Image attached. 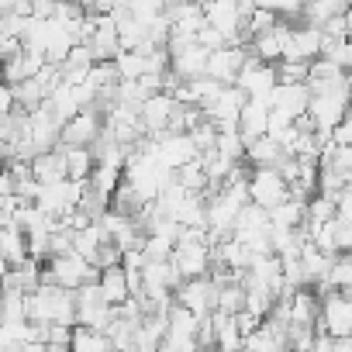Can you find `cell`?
Segmentation results:
<instances>
[{
  "label": "cell",
  "instance_id": "obj_30",
  "mask_svg": "<svg viewBox=\"0 0 352 352\" xmlns=\"http://www.w3.org/2000/svg\"><path fill=\"white\" fill-rule=\"evenodd\" d=\"M4 324H18L25 321V294H4V314H0Z\"/></svg>",
  "mask_w": 352,
  "mask_h": 352
},
{
  "label": "cell",
  "instance_id": "obj_19",
  "mask_svg": "<svg viewBox=\"0 0 352 352\" xmlns=\"http://www.w3.org/2000/svg\"><path fill=\"white\" fill-rule=\"evenodd\" d=\"M242 159H249L256 169H273L280 159H283V148L273 142V138H256V142H245V152H242Z\"/></svg>",
  "mask_w": 352,
  "mask_h": 352
},
{
  "label": "cell",
  "instance_id": "obj_7",
  "mask_svg": "<svg viewBox=\"0 0 352 352\" xmlns=\"http://www.w3.org/2000/svg\"><path fill=\"white\" fill-rule=\"evenodd\" d=\"M97 131H100V111H97V104H94V107L80 111L73 121H66V124L59 128L56 148H90L94 138H97Z\"/></svg>",
  "mask_w": 352,
  "mask_h": 352
},
{
  "label": "cell",
  "instance_id": "obj_34",
  "mask_svg": "<svg viewBox=\"0 0 352 352\" xmlns=\"http://www.w3.org/2000/svg\"><path fill=\"white\" fill-rule=\"evenodd\" d=\"M331 352H352V342H349V338H335Z\"/></svg>",
  "mask_w": 352,
  "mask_h": 352
},
{
  "label": "cell",
  "instance_id": "obj_35",
  "mask_svg": "<svg viewBox=\"0 0 352 352\" xmlns=\"http://www.w3.org/2000/svg\"><path fill=\"white\" fill-rule=\"evenodd\" d=\"M4 166H8V145L0 142V169H4Z\"/></svg>",
  "mask_w": 352,
  "mask_h": 352
},
{
  "label": "cell",
  "instance_id": "obj_22",
  "mask_svg": "<svg viewBox=\"0 0 352 352\" xmlns=\"http://www.w3.org/2000/svg\"><path fill=\"white\" fill-rule=\"evenodd\" d=\"M324 287L328 290H338V294H349L352 290V259L349 256H335L331 259L328 276H324Z\"/></svg>",
  "mask_w": 352,
  "mask_h": 352
},
{
  "label": "cell",
  "instance_id": "obj_31",
  "mask_svg": "<svg viewBox=\"0 0 352 352\" xmlns=\"http://www.w3.org/2000/svg\"><path fill=\"white\" fill-rule=\"evenodd\" d=\"M276 83H304L307 80V63H276Z\"/></svg>",
  "mask_w": 352,
  "mask_h": 352
},
{
  "label": "cell",
  "instance_id": "obj_9",
  "mask_svg": "<svg viewBox=\"0 0 352 352\" xmlns=\"http://www.w3.org/2000/svg\"><path fill=\"white\" fill-rule=\"evenodd\" d=\"M204 14V25L214 28L225 45H242L239 42V32H242V18H239V4H232V0H214V4H204L201 8Z\"/></svg>",
  "mask_w": 352,
  "mask_h": 352
},
{
  "label": "cell",
  "instance_id": "obj_17",
  "mask_svg": "<svg viewBox=\"0 0 352 352\" xmlns=\"http://www.w3.org/2000/svg\"><path fill=\"white\" fill-rule=\"evenodd\" d=\"M287 318L297 328H314L318 324V297L311 290H297L287 304Z\"/></svg>",
  "mask_w": 352,
  "mask_h": 352
},
{
  "label": "cell",
  "instance_id": "obj_13",
  "mask_svg": "<svg viewBox=\"0 0 352 352\" xmlns=\"http://www.w3.org/2000/svg\"><path fill=\"white\" fill-rule=\"evenodd\" d=\"M28 169H32V180H35L38 187H56V184L66 180V162H63V152H59V148L35 155V159L28 162Z\"/></svg>",
  "mask_w": 352,
  "mask_h": 352
},
{
  "label": "cell",
  "instance_id": "obj_6",
  "mask_svg": "<svg viewBox=\"0 0 352 352\" xmlns=\"http://www.w3.org/2000/svg\"><path fill=\"white\" fill-rule=\"evenodd\" d=\"M245 194H249V204H256L263 211H273L276 204H283L290 197V190L280 180L276 169H252L249 184H245Z\"/></svg>",
  "mask_w": 352,
  "mask_h": 352
},
{
  "label": "cell",
  "instance_id": "obj_18",
  "mask_svg": "<svg viewBox=\"0 0 352 352\" xmlns=\"http://www.w3.org/2000/svg\"><path fill=\"white\" fill-rule=\"evenodd\" d=\"M349 11V4H342V0H314V4H300V18H304V25L307 28H324L331 18H338V14H345Z\"/></svg>",
  "mask_w": 352,
  "mask_h": 352
},
{
  "label": "cell",
  "instance_id": "obj_27",
  "mask_svg": "<svg viewBox=\"0 0 352 352\" xmlns=\"http://www.w3.org/2000/svg\"><path fill=\"white\" fill-rule=\"evenodd\" d=\"M94 190H100V194H114L118 190V184H121V169H114V166H94V173H90V180H87Z\"/></svg>",
  "mask_w": 352,
  "mask_h": 352
},
{
  "label": "cell",
  "instance_id": "obj_33",
  "mask_svg": "<svg viewBox=\"0 0 352 352\" xmlns=\"http://www.w3.org/2000/svg\"><path fill=\"white\" fill-rule=\"evenodd\" d=\"M14 111V97H11V87L0 83V118H8Z\"/></svg>",
  "mask_w": 352,
  "mask_h": 352
},
{
  "label": "cell",
  "instance_id": "obj_26",
  "mask_svg": "<svg viewBox=\"0 0 352 352\" xmlns=\"http://www.w3.org/2000/svg\"><path fill=\"white\" fill-rule=\"evenodd\" d=\"M118 83H121V76H118L114 63H94L90 73H87V87H94L97 94L100 90H114Z\"/></svg>",
  "mask_w": 352,
  "mask_h": 352
},
{
  "label": "cell",
  "instance_id": "obj_4",
  "mask_svg": "<svg viewBox=\"0 0 352 352\" xmlns=\"http://www.w3.org/2000/svg\"><path fill=\"white\" fill-rule=\"evenodd\" d=\"M232 87H239L252 104H263V107H270V94H273V87H276V69L273 66H263L259 59H245V66L239 69V76H235V83Z\"/></svg>",
  "mask_w": 352,
  "mask_h": 352
},
{
  "label": "cell",
  "instance_id": "obj_32",
  "mask_svg": "<svg viewBox=\"0 0 352 352\" xmlns=\"http://www.w3.org/2000/svg\"><path fill=\"white\" fill-rule=\"evenodd\" d=\"M32 18L35 21H52L56 18V4H52V0H35V4H32Z\"/></svg>",
  "mask_w": 352,
  "mask_h": 352
},
{
  "label": "cell",
  "instance_id": "obj_25",
  "mask_svg": "<svg viewBox=\"0 0 352 352\" xmlns=\"http://www.w3.org/2000/svg\"><path fill=\"white\" fill-rule=\"evenodd\" d=\"M242 152H245V142L239 138V131H218L214 138V155H221L225 162H242Z\"/></svg>",
  "mask_w": 352,
  "mask_h": 352
},
{
  "label": "cell",
  "instance_id": "obj_1",
  "mask_svg": "<svg viewBox=\"0 0 352 352\" xmlns=\"http://www.w3.org/2000/svg\"><path fill=\"white\" fill-rule=\"evenodd\" d=\"M349 76L338 83V87H331V90H324V94H314L311 100H307V121L314 124V131H331L338 121H345L349 114Z\"/></svg>",
  "mask_w": 352,
  "mask_h": 352
},
{
  "label": "cell",
  "instance_id": "obj_12",
  "mask_svg": "<svg viewBox=\"0 0 352 352\" xmlns=\"http://www.w3.org/2000/svg\"><path fill=\"white\" fill-rule=\"evenodd\" d=\"M42 66H45L42 56H32V52L21 49V52L11 56L8 63H0V83H4V87H18V83H25V80H35Z\"/></svg>",
  "mask_w": 352,
  "mask_h": 352
},
{
  "label": "cell",
  "instance_id": "obj_2",
  "mask_svg": "<svg viewBox=\"0 0 352 352\" xmlns=\"http://www.w3.org/2000/svg\"><path fill=\"white\" fill-rule=\"evenodd\" d=\"M97 270L90 266V263H83L80 256H56V259H49V266H42V283H49V287H59V290H76V287H83V283H97Z\"/></svg>",
  "mask_w": 352,
  "mask_h": 352
},
{
  "label": "cell",
  "instance_id": "obj_5",
  "mask_svg": "<svg viewBox=\"0 0 352 352\" xmlns=\"http://www.w3.org/2000/svg\"><path fill=\"white\" fill-rule=\"evenodd\" d=\"M173 304H180L184 311H190V314L201 321V318L214 314V307H218V287H214L208 276H201V280H187V283L176 287Z\"/></svg>",
  "mask_w": 352,
  "mask_h": 352
},
{
  "label": "cell",
  "instance_id": "obj_23",
  "mask_svg": "<svg viewBox=\"0 0 352 352\" xmlns=\"http://www.w3.org/2000/svg\"><path fill=\"white\" fill-rule=\"evenodd\" d=\"M69 352H111V342H107L100 331L73 328V335H69Z\"/></svg>",
  "mask_w": 352,
  "mask_h": 352
},
{
  "label": "cell",
  "instance_id": "obj_29",
  "mask_svg": "<svg viewBox=\"0 0 352 352\" xmlns=\"http://www.w3.org/2000/svg\"><path fill=\"white\" fill-rule=\"evenodd\" d=\"M138 252H142V259H145V263H169L173 245H169V242H162V239H145Z\"/></svg>",
  "mask_w": 352,
  "mask_h": 352
},
{
  "label": "cell",
  "instance_id": "obj_11",
  "mask_svg": "<svg viewBox=\"0 0 352 352\" xmlns=\"http://www.w3.org/2000/svg\"><path fill=\"white\" fill-rule=\"evenodd\" d=\"M173 111H176V100H173L169 94H152V97H145L142 107H138L142 131H145V135H159V131H166Z\"/></svg>",
  "mask_w": 352,
  "mask_h": 352
},
{
  "label": "cell",
  "instance_id": "obj_16",
  "mask_svg": "<svg viewBox=\"0 0 352 352\" xmlns=\"http://www.w3.org/2000/svg\"><path fill=\"white\" fill-rule=\"evenodd\" d=\"M0 259L8 263V270H21L28 263V249H25V235L14 225L0 228Z\"/></svg>",
  "mask_w": 352,
  "mask_h": 352
},
{
  "label": "cell",
  "instance_id": "obj_3",
  "mask_svg": "<svg viewBox=\"0 0 352 352\" xmlns=\"http://www.w3.org/2000/svg\"><path fill=\"white\" fill-rule=\"evenodd\" d=\"M169 266L184 283L201 280V276L211 273V249L204 242H176L173 252H169Z\"/></svg>",
  "mask_w": 352,
  "mask_h": 352
},
{
  "label": "cell",
  "instance_id": "obj_36",
  "mask_svg": "<svg viewBox=\"0 0 352 352\" xmlns=\"http://www.w3.org/2000/svg\"><path fill=\"white\" fill-rule=\"evenodd\" d=\"M0 314H4V290H0Z\"/></svg>",
  "mask_w": 352,
  "mask_h": 352
},
{
  "label": "cell",
  "instance_id": "obj_38",
  "mask_svg": "<svg viewBox=\"0 0 352 352\" xmlns=\"http://www.w3.org/2000/svg\"><path fill=\"white\" fill-rule=\"evenodd\" d=\"M131 352H135V349H131Z\"/></svg>",
  "mask_w": 352,
  "mask_h": 352
},
{
  "label": "cell",
  "instance_id": "obj_21",
  "mask_svg": "<svg viewBox=\"0 0 352 352\" xmlns=\"http://www.w3.org/2000/svg\"><path fill=\"white\" fill-rule=\"evenodd\" d=\"M266 218H270V225L273 228H287V232H297L300 225H304V204L300 201H283V204H276L273 211H266Z\"/></svg>",
  "mask_w": 352,
  "mask_h": 352
},
{
  "label": "cell",
  "instance_id": "obj_8",
  "mask_svg": "<svg viewBox=\"0 0 352 352\" xmlns=\"http://www.w3.org/2000/svg\"><path fill=\"white\" fill-rule=\"evenodd\" d=\"M245 59H249V49H245V45L218 49V52H211V56H208L204 76H208L211 83H218V87H232V83H235V76H239V69L245 66Z\"/></svg>",
  "mask_w": 352,
  "mask_h": 352
},
{
  "label": "cell",
  "instance_id": "obj_10",
  "mask_svg": "<svg viewBox=\"0 0 352 352\" xmlns=\"http://www.w3.org/2000/svg\"><path fill=\"white\" fill-rule=\"evenodd\" d=\"M307 100H311V94L304 83H276L270 94V111H280L283 118L297 121V118H304Z\"/></svg>",
  "mask_w": 352,
  "mask_h": 352
},
{
  "label": "cell",
  "instance_id": "obj_14",
  "mask_svg": "<svg viewBox=\"0 0 352 352\" xmlns=\"http://www.w3.org/2000/svg\"><path fill=\"white\" fill-rule=\"evenodd\" d=\"M266 118H270V107L245 100V107L239 111V121H235L239 138H242V142H256V138H263V135H266Z\"/></svg>",
  "mask_w": 352,
  "mask_h": 352
},
{
  "label": "cell",
  "instance_id": "obj_15",
  "mask_svg": "<svg viewBox=\"0 0 352 352\" xmlns=\"http://www.w3.org/2000/svg\"><path fill=\"white\" fill-rule=\"evenodd\" d=\"M97 290L104 297L107 307H121L128 300V280H124V270L121 266H111V270H100L97 276Z\"/></svg>",
  "mask_w": 352,
  "mask_h": 352
},
{
  "label": "cell",
  "instance_id": "obj_37",
  "mask_svg": "<svg viewBox=\"0 0 352 352\" xmlns=\"http://www.w3.org/2000/svg\"><path fill=\"white\" fill-rule=\"evenodd\" d=\"M197 352H208V349H197Z\"/></svg>",
  "mask_w": 352,
  "mask_h": 352
},
{
  "label": "cell",
  "instance_id": "obj_28",
  "mask_svg": "<svg viewBox=\"0 0 352 352\" xmlns=\"http://www.w3.org/2000/svg\"><path fill=\"white\" fill-rule=\"evenodd\" d=\"M128 14H131L135 25L148 28L155 18H162V4H159V0H131V4H128Z\"/></svg>",
  "mask_w": 352,
  "mask_h": 352
},
{
  "label": "cell",
  "instance_id": "obj_20",
  "mask_svg": "<svg viewBox=\"0 0 352 352\" xmlns=\"http://www.w3.org/2000/svg\"><path fill=\"white\" fill-rule=\"evenodd\" d=\"M59 152H63V162H66V180L69 184H87L94 166H97L90 148H59Z\"/></svg>",
  "mask_w": 352,
  "mask_h": 352
},
{
  "label": "cell",
  "instance_id": "obj_24",
  "mask_svg": "<svg viewBox=\"0 0 352 352\" xmlns=\"http://www.w3.org/2000/svg\"><path fill=\"white\" fill-rule=\"evenodd\" d=\"M114 69H118V76H121L124 83L142 80V76H145V56H142V52H118V56H114Z\"/></svg>",
  "mask_w": 352,
  "mask_h": 352
}]
</instances>
